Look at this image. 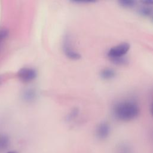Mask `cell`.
Instances as JSON below:
<instances>
[{
    "instance_id": "cell-1",
    "label": "cell",
    "mask_w": 153,
    "mask_h": 153,
    "mask_svg": "<svg viewBox=\"0 0 153 153\" xmlns=\"http://www.w3.org/2000/svg\"><path fill=\"white\" fill-rule=\"evenodd\" d=\"M138 103L134 99H127L116 102L112 107V114L117 120L128 122L136 119L139 115Z\"/></svg>"
},
{
    "instance_id": "cell-2",
    "label": "cell",
    "mask_w": 153,
    "mask_h": 153,
    "mask_svg": "<svg viewBox=\"0 0 153 153\" xmlns=\"http://www.w3.org/2000/svg\"><path fill=\"white\" fill-rule=\"evenodd\" d=\"M130 45L127 42H123L111 48L107 52V56L109 59L115 57L126 56L130 50Z\"/></svg>"
},
{
    "instance_id": "cell-3",
    "label": "cell",
    "mask_w": 153,
    "mask_h": 153,
    "mask_svg": "<svg viewBox=\"0 0 153 153\" xmlns=\"http://www.w3.org/2000/svg\"><path fill=\"white\" fill-rule=\"evenodd\" d=\"M36 71L32 68H22L17 72L19 78L23 82H29L36 77Z\"/></svg>"
},
{
    "instance_id": "cell-4",
    "label": "cell",
    "mask_w": 153,
    "mask_h": 153,
    "mask_svg": "<svg viewBox=\"0 0 153 153\" xmlns=\"http://www.w3.org/2000/svg\"><path fill=\"white\" fill-rule=\"evenodd\" d=\"M111 133V126L106 121L99 123L96 128V136L100 140H105L108 138Z\"/></svg>"
},
{
    "instance_id": "cell-5",
    "label": "cell",
    "mask_w": 153,
    "mask_h": 153,
    "mask_svg": "<svg viewBox=\"0 0 153 153\" xmlns=\"http://www.w3.org/2000/svg\"><path fill=\"white\" fill-rule=\"evenodd\" d=\"M63 49L66 56L72 60H78L81 58V55L79 53L75 51L71 47L69 38L66 37L63 42Z\"/></svg>"
},
{
    "instance_id": "cell-6",
    "label": "cell",
    "mask_w": 153,
    "mask_h": 153,
    "mask_svg": "<svg viewBox=\"0 0 153 153\" xmlns=\"http://www.w3.org/2000/svg\"><path fill=\"white\" fill-rule=\"evenodd\" d=\"M117 75V72L112 68H105L100 72V76L103 80H111Z\"/></svg>"
},
{
    "instance_id": "cell-7",
    "label": "cell",
    "mask_w": 153,
    "mask_h": 153,
    "mask_svg": "<svg viewBox=\"0 0 153 153\" xmlns=\"http://www.w3.org/2000/svg\"><path fill=\"white\" fill-rule=\"evenodd\" d=\"M116 153H134L133 148L127 142L119 143L115 148Z\"/></svg>"
},
{
    "instance_id": "cell-8",
    "label": "cell",
    "mask_w": 153,
    "mask_h": 153,
    "mask_svg": "<svg viewBox=\"0 0 153 153\" xmlns=\"http://www.w3.org/2000/svg\"><path fill=\"white\" fill-rule=\"evenodd\" d=\"M36 97V92L35 90L32 88H29L23 91L22 93L23 99L27 102H30L33 101Z\"/></svg>"
},
{
    "instance_id": "cell-9",
    "label": "cell",
    "mask_w": 153,
    "mask_h": 153,
    "mask_svg": "<svg viewBox=\"0 0 153 153\" xmlns=\"http://www.w3.org/2000/svg\"><path fill=\"white\" fill-rule=\"evenodd\" d=\"M109 60L114 65L118 66H126L128 65L129 61L128 59L126 57H115L110 59Z\"/></svg>"
},
{
    "instance_id": "cell-10",
    "label": "cell",
    "mask_w": 153,
    "mask_h": 153,
    "mask_svg": "<svg viewBox=\"0 0 153 153\" xmlns=\"http://www.w3.org/2000/svg\"><path fill=\"white\" fill-rule=\"evenodd\" d=\"M10 145L9 137L4 134H0V151L6 149Z\"/></svg>"
},
{
    "instance_id": "cell-11",
    "label": "cell",
    "mask_w": 153,
    "mask_h": 153,
    "mask_svg": "<svg viewBox=\"0 0 153 153\" xmlns=\"http://www.w3.org/2000/svg\"><path fill=\"white\" fill-rule=\"evenodd\" d=\"M153 13V8L151 6H143L138 10V13L144 17H148L151 16Z\"/></svg>"
},
{
    "instance_id": "cell-12",
    "label": "cell",
    "mask_w": 153,
    "mask_h": 153,
    "mask_svg": "<svg viewBox=\"0 0 153 153\" xmlns=\"http://www.w3.org/2000/svg\"><path fill=\"white\" fill-rule=\"evenodd\" d=\"M118 4L125 8H131L136 4V1L134 0H119Z\"/></svg>"
},
{
    "instance_id": "cell-13",
    "label": "cell",
    "mask_w": 153,
    "mask_h": 153,
    "mask_svg": "<svg viewBox=\"0 0 153 153\" xmlns=\"http://www.w3.org/2000/svg\"><path fill=\"white\" fill-rule=\"evenodd\" d=\"M9 34L8 30L7 28H0V50L1 48L3 42L5 41Z\"/></svg>"
},
{
    "instance_id": "cell-14",
    "label": "cell",
    "mask_w": 153,
    "mask_h": 153,
    "mask_svg": "<svg viewBox=\"0 0 153 153\" xmlns=\"http://www.w3.org/2000/svg\"><path fill=\"white\" fill-rule=\"evenodd\" d=\"M78 109L76 108H74L73 109L71 112L67 115L66 117V120L68 121H70L71 120H73L74 118H75L78 115Z\"/></svg>"
},
{
    "instance_id": "cell-15",
    "label": "cell",
    "mask_w": 153,
    "mask_h": 153,
    "mask_svg": "<svg viewBox=\"0 0 153 153\" xmlns=\"http://www.w3.org/2000/svg\"><path fill=\"white\" fill-rule=\"evenodd\" d=\"M141 2L145 5L151 6L153 5V0H145V1H142Z\"/></svg>"
},
{
    "instance_id": "cell-16",
    "label": "cell",
    "mask_w": 153,
    "mask_h": 153,
    "mask_svg": "<svg viewBox=\"0 0 153 153\" xmlns=\"http://www.w3.org/2000/svg\"><path fill=\"white\" fill-rule=\"evenodd\" d=\"M96 1H91V0H86V1H73V2L75 3H78V4H81V3H91V2H95Z\"/></svg>"
},
{
    "instance_id": "cell-17",
    "label": "cell",
    "mask_w": 153,
    "mask_h": 153,
    "mask_svg": "<svg viewBox=\"0 0 153 153\" xmlns=\"http://www.w3.org/2000/svg\"><path fill=\"white\" fill-rule=\"evenodd\" d=\"M151 114L153 117V101L151 105Z\"/></svg>"
},
{
    "instance_id": "cell-18",
    "label": "cell",
    "mask_w": 153,
    "mask_h": 153,
    "mask_svg": "<svg viewBox=\"0 0 153 153\" xmlns=\"http://www.w3.org/2000/svg\"><path fill=\"white\" fill-rule=\"evenodd\" d=\"M4 77L2 75H0V85L1 84V83L2 82L3 80H4Z\"/></svg>"
},
{
    "instance_id": "cell-19",
    "label": "cell",
    "mask_w": 153,
    "mask_h": 153,
    "mask_svg": "<svg viewBox=\"0 0 153 153\" xmlns=\"http://www.w3.org/2000/svg\"><path fill=\"white\" fill-rule=\"evenodd\" d=\"M7 153H18V152L15 151H10V152H8Z\"/></svg>"
},
{
    "instance_id": "cell-20",
    "label": "cell",
    "mask_w": 153,
    "mask_h": 153,
    "mask_svg": "<svg viewBox=\"0 0 153 153\" xmlns=\"http://www.w3.org/2000/svg\"><path fill=\"white\" fill-rule=\"evenodd\" d=\"M152 20H153V17H152Z\"/></svg>"
}]
</instances>
